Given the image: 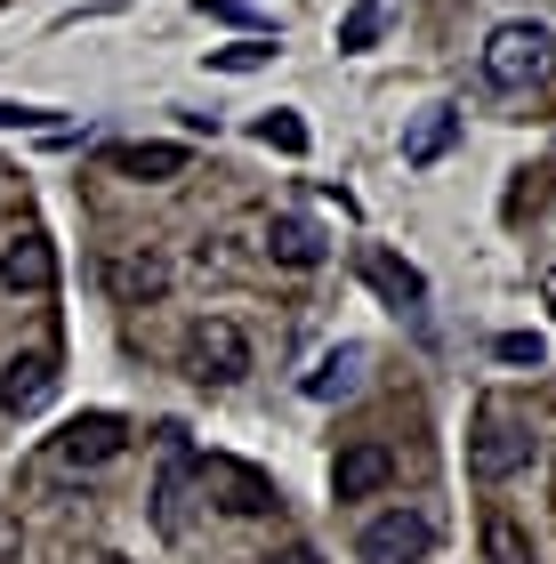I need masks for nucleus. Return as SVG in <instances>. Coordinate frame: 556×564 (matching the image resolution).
Returning a JSON list of instances; mask_svg holds the SVG:
<instances>
[{
	"instance_id": "obj_3",
	"label": "nucleus",
	"mask_w": 556,
	"mask_h": 564,
	"mask_svg": "<svg viewBox=\"0 0 556 564\" xmlns=\"http://www.w3.org/2000/svg\"><path fill=\"white\" fill-rule=\"evenodd\" d=\"M186 371L201 379V388H235V379L250 371V339L226 315H201L194 330H186Z\"/></svg>"
},
{
	"instance_id": "obj_6",
	"label": "nucleus",
	"mask_w": 556,
	"mask_h": 564,
	"mask_svg": "<svg viewBox=\"0 0 556 564\" xmlns=\"http://www.w3.org/2000/svg\"><path fill=\"white\" fill-rule=\"evenodd\" d=\"M121 444H130V427H121L113 412H81L57 427V459L65 468H106V459H121Z\"/></svg>"
},
{
	"instance_id": "obj_20",
	"label": "nucleus",
	"mask_w": 556,
	"mask_h": 564,
	"mask_svg": "<svg viewBox=\"0 0 556 564\" xmlns=\"http://www.w3.org/2000/svg\"><path fill=\"white\" fill-rule=\"evenodd\" d=\"M492 355H500V364H533V371H541V355H548V347H541V330H500V347H492Z\"/></svg>"
},
{
	"instance_id": "obj_4",
	"label": "nucleus",
	"mask_w": 556,
	"mask_h": 564,
	"mask_svg": "<svg viewBox=\"0 0 556 564\" xmlns=\"http://www.w3.org/2000/svg\"><path fill=\"white\" fill-rule=\"evenodd\" d=\"M427 549H436V517H419V508H388V517H371L363 541H356L363 564H419Z\"/></svg>"
},
{
	"instance_id": "obj_1",
	"label": "nucleus",
	"mask_w": 556,
	"mask_h": 564,
	"mask_svg": "<svg viewBox=\"0 0 556 564\" xmlns=\"http://www.w3.org/2000/svg\"><path fill=\"white\" fill-rule=\"evenodd\" d=\"M533 468V427H524L516 403H476V420H468V476L476 484H509Z\"/></svg>"
},
{
	"instance_id": "obj_12",
	"label": "nucleus",
	"mask_w": 556,
	"mask_h": 564,
	"mask_svg": "<svg viewBox=\"0 0 556 564\" xmlns=\"http://www.w3.org/2000/svg\"><path fill=\"white\" fill-rule=\"evenodd\" d=\"M451 138H460V113H451V106H427L412 130H403V162H412V170L444 162V145H451Z\"/></svg>"
},
{
	"instance_id": "obj_16",
	"label": "nucleus",
	"mask_w": 556,
	"mask_h": 564,
	"mask_svg": "<svg viewBox=\"0 0 556 564\" xmlns=\"http://www.w3.org/2000/svg\"><path fill=\"white\" fill-rule=\"evenodd\" d=\"M363 274L379 282V291H388L395 306H419L427 299V282H419V267H403L395 250H363Z\"/></svg>"
},
{
	"instance_id": "obj_10",
	"label": "nucleus",
	"mask_w": 556,
	"mask_h": 564,
	"mask_svg": "<svg viewBox=\"0 0 556 564\" xmlns=\"http://www.w3.org/2000/svg\"><path fill=\"white\" fill-rule=\"evenodd\" d=\"M106 291H113L121 306L162 299V291H170V259H162V250H130V259H106Z\"/></svg>"
},
{
	"instance_id": "obj_7",
	"label": "nucleus",
	"mask_w": 556,
	"mask_h": 564,
	"mask_svg": "<svg viewBox=\"0 0 556 564\" xmlns=\"http://www.w3.org/2000/svg\"><path fill=\"white\" fill-rule=\"evenodd\" d=\"M162 435V484H154V524L162 532H186V484H194V452H186V427L170 420Z\"/></svg>"
},
{
	"instance_id": "obj_15",
	"label": "nucleus",
	"mask_w": 556,
	"mask_h": 564,
	"mask_svg": "<svg viewBox=\"0 0 556 564\" xmlns=\"http://www.w3.org/2000/svg\"><path fill=\"white\" fill-rule=\"evenodd\" d=\"M266 250H274L283 267H298V274L323 267V235H315L307 218H274V226H266Z\"/></svg>"
},
{
	"instance_id": "obj_8",
	"label": "nucleus",
	"mask_w": 556,
	"mask_h": 564,
	"mask_svg": "<svg viewBox=\"0 0 556 564\" xmlns=\"http://www.w3.org/2000/svg\"><path fill=\"white\" fill-rule=\"evenodd\" d=\"M194 476H201V484H218L235 517H266V508H283V492H274V484H266L259 468H242V459H201Z\"/></svg>"
},
{
	"instance_id": "obj_17",
	"label": "nucleus",
	"mask_w": 556,
	"mask_h": 564,
	"mask_svg": "<svg viewBox=\"0 0 556 564\" xmlns=\"http://www.w3.org/2000/svg\"><path fill=\"white\" fill-rule=\"evenodd\" d=\"M484 564H541L533 556V532H524L516 517H500V508L484 517Z\"/></svg>"
},
{
	"instance_id": "obj_21",
	"label": "nucleus",
	"mask_w": 556,
	"mask_h": 564,
	"mask_svg": "<svg viewBox=\"0 0 556 564\" xmlns=\"http://www.w3.org/2000/svg\"><path fill=\"white\" fill-rule=\"evenodd\" d=\"M266 57H274L266 41H235V48H210V65H226V73H259Z\"/></svg>"
},
{
	"instance_id": "obj_23",
	"label": "nucleus",
	"mask_w": 556,
	"mask_h": 564,
	"mask_svg": "<svg viewBox=\"0 0 556 564\" xmlns=\"http://www.w3.org/2000/svg\"><path fill=\"white\" fill-rule=\"evenodd\" d=\"M24 556V524H17V508H0V564H17Z\"/></svg>"
},
{
	"instance_id": "obj_13",
	"label": "nucleus",
	"mask_w": 556,
	"mask_h": 564,
	"mask_svg": "<svg viewBox=\"0 0 556 564\" xmlns=\"http://www.w3.org/2000/svg\"><path fill=\"white\" fill-rule=\"evenodd\" d=\"M363 364H371L363 347H331V355H323V364L307 371V395H315V403H339V395H356V388H363Z\"/></svg>"
},
{
	"instance_id": "obj_19",
	"label": "nucleus",
	"mask_w": 556,
	"mask_h": 564,
	"mask_svg": "<svg viewBox=\"0 0 556 564\" xmlns=\"http://www.w3.org/2000/svg\"><path fill=\"white\" fill-rule=\"evenodd\" d=\"M379 17H388V0H356V9H347V24H339V48H371Z\"/></svg>"
},
{
	"instance_id": "obj_5",
	"label": "nucleus",
	"mask_w": 556,
	"mask_h": 564,
	"mask_svg": "<svg viewBox=\"0 0 556 564\" xmlns=\"http://www.w3.org/2000/svg\"><path fill=\"white\" fill-rule=\"evenodd\" d=\"M48 395H57V347H24L17 364L0 371V412H9V420H33Z\"/></svg>"
},
{
	"instance_id": "obj_14",
	"label": "nucleus",
	"mask_w": 556,
	"mask_h": 564,
	"mask_svg": "<svg viewBox=\"0 0 556 564\" xmlns=\"http://www.w3.org/2000/svg\"><path fill=\"white\" fill-rule=\"evenodd\" d=\"M113 170H121V177H145V186H162V177L186 170V145H113Z\"/></svg>"
},
{
	"instance_id": "obj_18",
	"label": "nucleus",
	"mask_w": 556,
	"mask_h": 564,
	"mask_svg": "<svg viewBox=\"0 0 556 564\" xmlns=\"http://www.w3.org/2000/svg\"><path fill=\"white\" fill-rule=\"evenodd\" d=\"M259 145H274V153H307V121H298L291 106H274V113H259Z\"/></svg>"
},
{
	"instance_id": "obj_2",
	"label": "nucleus",
	"mask_w": 556,
	"mask_h": 564,
	"mask_svg": "<svg viewBox=\"0 0 556 564\" xmlns=\"http://www.w3.org/2000/svg\"><path fill=\"white\" fill-rule=\"evenodd\" d=\"M548 73H556L548 24H533V17L492 24V41H484V82H492V89H541Z\"/></svg>"
},
{
	"instance_id": "obj_24",
	"label": "nucleus",
	"mask_w": 556,
	"mask_h": 564,
	"mask_svg": "<svg viewBox=\"0 0 556 564\" xmlns=\"http://www.w3.org/2000/svg\"><path fill=\"white\" fill-rule=\"evenodd\" d=\"M266 564H323L315 549H283V556H266Z\"/></svg>"
},
{
	"instance_id": "obj_25",
	"label": "nucleus",
	"mask_w": 556,
	"mask_h": 564,
	"mask_svg": "<svg viewBox=\"0 0 556 564\" xmlns=\"http://www.w3.org/2000/svg\"><path fill=\"white\" fill-rule=\"evenodd\" d=\"M541 299H548V306H556V267H548V274H541Z\"/></svg>"
},
{
	"instance_id": "obj_11",
	"label": "nucleus",
	"mask_w": 556,
	"mask_h": 564,
	"mask_svg": "<svg viewBox=\"0 0 556 564\" xmlns=\"http://www.w3.org/2000/svg\"><path fill=\"white\" fill-rule=\"evenodd\" d=\"M0 282H9V291H57V250H48L41 235H24V242H9L0 250Z\"/></svg>"
},
{
	"instance_id": "obj_22",
	"label": "nucleus",
	"mask_w": 556,
	"mask_h": 564,
	"mask_svg": "<svg viewBox=\"0 0 556 564\" xmlns=\"http://www.w3.org/2000/svg\"><path fill=\"white\" fill-rule=\"evenodd\" d=\"M48 121H57L48 106H0V130H48Z\"/></svg>"
},
{
	"instance_id": "obj_26",
	"label": "nucleus",
	"mask_w": 556,
	"mask_h": 564,
	"mask_svg": "<svg viewBox=\"0 0 556 564\" xmlns=\"http://www.w3.org/2000/svg\"><path fill=\"white\" fill-rule=\"evenodd\" d=\"M97 564H121V556H97Z\"/></svg>"
},
{
	"instance_id": "obj_9",
	"label": "nucleus",
	"mask_w": 556,
	"mask_h": 564,
	"mask_svg": "<svg viewBox=\"0 0 556 564\" xmlns=\"http://www.w3.org/2000/svg\"><path fill=\"white\" fill-rule=\"evenodd\" d=\"M388 476H395V452H388V444H347V452L331 459V492H339V500H371Z\"/></svg>"
}]
</instances>
